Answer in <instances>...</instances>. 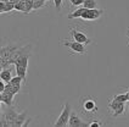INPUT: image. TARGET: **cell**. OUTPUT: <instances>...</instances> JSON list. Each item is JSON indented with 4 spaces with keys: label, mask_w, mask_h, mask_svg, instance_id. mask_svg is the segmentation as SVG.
<instances>
[{
    "label": "cell",
    "mask_w": 129,
    "mask_h": 127,
    "mask_svg": "<svg viewBox=\"0 0 129 127\" xmlns=\"http://www.w3.org/2000/svg\"><path fill=\"white\" fill-rule=\"evenodd\" d=\"M108 110L112 115V117H118V116L123 115L125 111V103H122V101H118L116 99L111 98L108 101Z\"/></svg>",
    "instance_id": "5"
},
{
    "label": "cell",
    "mask_w": 129,
    "mask_h": 127,
    "mask_svg": "<svg viewBox=\"0 0 129 127\" xmlns=\"http://www.w3.org/2000/svg\"><path fill=\"white\" fill-rule=\"evenodd\" d=\"M102 14H104L102 9H98V7L96 9H86L80 18L84 21H96L102 16Z\"/></svg>",
    "instance_id": "7"
},
{
    "label": "cell",
    "mask_w": 129,
    "mask_h": 127,
    "mask_svg": "<svg viewBox=\"0 0 129 127\" xmlns=\"http://www.w3.org/2000/svg\"><path fill=\"white\" fill-rule=\"evenodd\" d=\"M45 4L44 0H34V4H33V10H38V9H42Z\"/></svg>",
    "instance_id": "17"
},
{
    "label": "cell",
    "mask_w": 129,
    "mask_h": 127,
    "mask_svg": "<svg viewBox=\"0 0 129 127\" xmlns=\"http://www.w3.org/2000/svg\"><path fill=\"white\" fill-rule=\"evenodd\" d=\"M15 10L26 12V1H24V0H21V1H18L17 4H15Z\"/></svg>",
    "instance_id": "15"
},
{
    "label": "cell",
    "mask_w": 129,
    "mask_h": 127,
    "mask_svg": "<svg viewBox=\"0 0 129 127\" xmlns=\"http://www.w3.org/2000/svg\"><path fill=\"white\" fill-rule=\"evenodd\" d=\"M71 35H72V38H73L74 40L82 43V44H84V45H89V44H91V42H93V40H91L84 32L78 31V29L72 28L71 29Z\"/></svg>",
    "instance_id": "8"
},
{
    "label": "cell",
    "mask_w": 129,
    "mask_h": 127,
    "mask_svg": "<svg viewBox=\"0 0 129 127\" xmlns=\"http://www.w3.org/2000/svg\"><path fill=\"white\" fill-rule=\"evenodd\" d=\"M83 6L86 9H96L98 7V1L96 0H84Z\"/></svg>",
    "instance_id": "14"
},
{
    "label": "cell",
    "mask_w": 129,
    "mask_h": 127,
    "mask_svg": "<svg viewBox=\"0 0 129 127\" xmlns=\"http://www.w3.org/2000/svg\"><path fill=\"white\" fill-rule=\"evenodd\" d=\"M127 37H128V45H129V29L127 31Z\"/></svg>",
    "instance_id": "22"
},
{
    "label": "cell",
    "mask_w": 129,
    "mask_h": 127,
    "mask_svg": "<svg viewBox=\"0 0 129 127\" xmlns=\"http://www.w3.org/2000/svg\"><path fill=\"white\" fill-rule=\"evenodd\" d=\"M44 1H48V0H44Z\"/></svg>",
    "instance_id": "24"
},
{
    "label": "cell",
    "mask_w": 129,
    "mask_h": 127,
    "mask_svg": "<svg viewBox=\"0 0 129 127\" xmlns=\"http://www.w3.org/2000/svg\"><path fill=\"white\" fill-rule=\"evenodd\" d=\"M128 110H129V104H128Z\"/></svg>",
    "instance_id": "23"
},
{
    "label": "cell",
    "mask_w": 129,
    "mask_h": 127,
    "mask_svg": "<svg viewBox=\"0 0 129 127\" xmlns=\"http://www.w3.org/2000/svg\"><path fill=\"white\" fill-rule=\"evenodd\" d=\"M70 4L72 6H76V7H79V6H83L84 4V0H68Z\"/></svg>",
    "instance_id": "18"
},
{
    "label": "cell",
    "mask_w": 129,
    "mask_h": 127,
    "mask_svg": "<svg viewBox=\"0 0 129 127\" xmlns=\"http://www.w3.org/2000/svg\"><path fill=\"white\" fill-rule=\"evenodd\" d=\"M70 126L77 127V126H89V122H84L80 117L78 116V114L76 111L71 113V117H70Z\"/></svg>",
    "instance_id": "10"
},
{
    "label": "cell",
    "mask_w": 129,
    "mask_h": 127,
    "mask_svg": "<svg viewBox=\"0 0 129 127\" xmlns=\"http://www.w3.org/2000/svg\"><path fill=\"white\" fill-rule=\"evenodd\" d=\"M11 67V66H10ZM10 67H6V69H3L1 72H0V78L1 81H4L5 83H9L11 79H12V72H11V69Z\"/></svg>",
    "instance_id": "12"
},
{
    "label": "cell",
    "mask_w": 129,
    "mask_h": 127,
    "mask_svg": "<svg viewBox=\"0 0 129 127\" xmlns=\"http://www.w3.org/2000/svg\"><path fill=\"white\" fill-rule=\"evenodd\" d=\"M86 10V7L84 6H79L78 9H76L72 14L68 15V18H80L82 17V15L84 14V11Z\"/></svg>",
    "instance_id": "13"
},
{
    "label": "cell",
    "mask_w": 129,
    "mask_h": 127,
    "mask_svg": "<svg viewBox=\"0 0 129 127\" xmlns=\"http://www.w3.org/2000/svg\"><path fill=\"white\" fill-rule=\"evenodd\" d=\"M125 95H127V99H128V101H129V89L125 92Z\"/></svg>",
    "instance_id": "21"
},
{
    "label": "cell",
    "mask_w": 129,
    "mask_h": 127,
    "mask_svg": "<svg viewBox=\"0 0 129 127\" xmlns=\"http://www.w3.org/2000/svg\"><path fill=\"white\" fill-rule=\"evenodd\" d=\"M30 53H32V44H27L24 47H20L11 57V64L16 67V73L21 76L24 79V82H26V76H27V70H28Z\"/></svg>",
    "instance_id": "1"
},
{
    "label": "cell",
    "mask_w": 129,
    "mask_h": 127,
    "mask_svg": "<svg viewBox=\"0 0 129 127\" xmlns=\"http://www.w3.org/2000/svg\"><path fill=\"white\" fill-rule=\"evenodd\" d=\"M61 44L63 45L64 48H67L71 53H73V54H80V55H83V54L86 53L85 45L77 42V40H74V39L73 40H70V39L66 40V39H63V40H61Z\"/></svg>",
    "instance_id": "4"
},
{
    "label": "cell",
    "mask_w": 129,
    "mask_h": 127,
    "mask_svg": "<svg viewBox=\"0 0 129 127\" xmlns=\"http://www.w3.org/2000/svg\"><path fill=\"white\" fill-rule=\"evenodd\" d=\"M28 119L29 117L27 116V111L23 110L22 113H18L17 117H16V120H15V122H14V126H24Z\"/></svg>",
    "instance_id": "11"
},
{
    "label": "cell",
    "mask_w": 129,
    "mask_h": 127,
    "mask_svg": "<svg viewBox=\"0 0 129 127\" xmlns=\"http://www.w3.org/2000/svg\"><path fill=\"white\" fill-rule=\"evenodd\" d=\"M21 45L17 44V43H11V44H7V45H3L1 47V67L3 69H6L10 67L12 64H11V57L15 54V51L18 49Z\"/></svg>",
    "instance_id": "2"
},
{
    "label": "cell",
    "mask_w": 129,
    "mask_h": 127,
    "mask_svg": "<svg viewBox=\"0 0 129 127\" xmlns=\"http://www.w3.org/2000/svg\"><path fill=\"white\" fill-rule=\"evenodd\" d=\"M16 94L9 92V91H3L0 92V101L6 106H12L14 105V98Z\"/></svg>",
    "instance_id": "9"
},
{
    "label": "cell",
    "mask_w": 129,
    "mask_h": 127,
    "mask_svg": "<svg viewBox=\"0 0 129 127\" xmlns=\"http://www.w3.org/2000/svg\"><path fill=\"white\" fill-rule=\"evenodd\" d=\"M54 4H55V7H56V11L60 12V11H61V9H62L63 0H54Z\"/></svg>",
    "instance_id": "19"
},
{
    "label": "cell",
    "mask_w": 129,
    "mask_h": 127,
    "mask_svg": "<svg viewBox=\"0 0 129 127\" xmlns=\"http://www.w3.org/2000/svg\"><path fill=\"white\" fill-rule=\"evenodd\" d=\"M71 113H72L71 104L66 101V103L63 104L62 111L60 113L57 120L55 121V123H54V126L60 127V126H67V125H70V117H71Z\"/></svg>",
    "instance_id": "3"
},
{
    "label": "cell",
    "mask_w": 129,
    "mask_h": 127,
    "mask_svg": "<svg viewBox=\"0 0 129 127\" xmlns=\"http://www.w3.org/2000/svg\"><path fill=\"white\" fill-rule=\"evenodd\" d=\"M112 98L116 99V100H118V101H122V103H125V101H128V99H127V95H125V93H121V94H115V95H112Z\"/></svg>",
    "instance_id": "16"
},
{
    "label": "cell",
    "mask_w": 129,
    "mask_h": 127,
    "mask_svg": "<svg viewBox=\"0 0 129 127\" xmlns=\"http://www.w3.org/2000/svg\"><path fill=\"white\" fill-rule=\"evenodd\" d=\"M104 122L102 121H99V120H94L91 122H89V127H96V126H102Z\"/></svg>",
    "instance_id": "20"
},
{
    "label": "cell",
    "mask_w": 129,
    "mask_h": 127,
    "mask_svg": "<svg viewBox=\"0 0 129 127\" xmlns=\"http://www.w3.org/2000/svg\"><path fill=\"white\" fill-rule=\"evenodd\" d=\"M80 106L82 110L85 114H95L98 113V104L95 101V99H93L91 97H86L80 100Z\"/></svg>",
    "instance_id": "6"
}]
</instances>
